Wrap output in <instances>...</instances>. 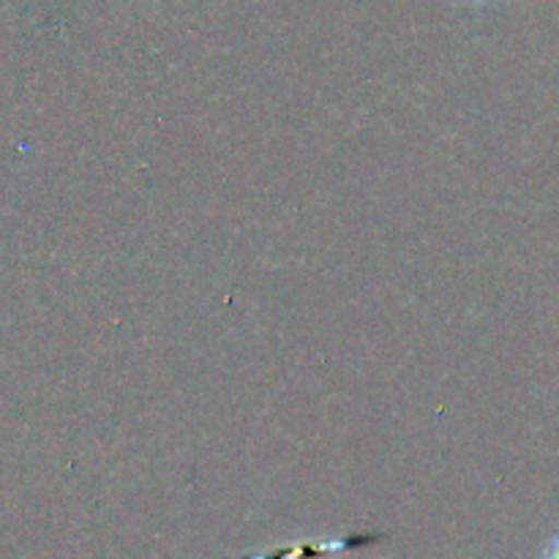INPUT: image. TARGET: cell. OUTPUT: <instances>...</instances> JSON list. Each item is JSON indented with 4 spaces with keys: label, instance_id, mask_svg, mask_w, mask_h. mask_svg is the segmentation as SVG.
I'll use <instances>...</instances> for the list:
<instances>
[{
    "label": "cell",
    "instance_id": "cell-1",
    "mask_svg": "<svg viewBox=\"0 0 559 559\" xmlns=\"http://www.w3.org/2000/svg\"><path fill=\"white\" fill-rule=\"evenodd\" d=\"M385 535H355V538H336V540H304V544L284 546V549L265 551V555L246 557V559H320L328 555H338V551L358 549V546L371 544V540H380Z\"/></svg>",
    "mask_w": 559,
    "mask_h": 559
},
{
    "label": "cell",
    "instance_id": "cell-2",
    "mask_svg": "<svg viewBox=\"0 0 559 559\" xmlns=\"http://www.w3.org/2000/svg\"><path fill=\"white\" fill-rule=\"evenodd\" d=\"M544 559H559V535H555V538H551L549 544H546Z\"/></svg>",
    "mask_w": 559,
    "mask_h": 559
},
{
    "label": "cell",
    "instance_id": "cell-3",
    "mask_svg": "<svg viewBox=\"0 0 559 559\" xmlns=\"http://www.w3.org/2000/svg\"><path fill=\"white\" fill-rule=\"evenodd\" d=\"M469 3H489V0H469Z\"/></svg>",
    "mask_w": 559,
    "mask_h": 559
}]
</instances>
